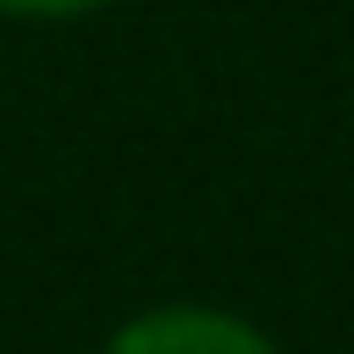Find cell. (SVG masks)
<instances>
[{
    "label": "cell",
    "mask_w": 354,
    "mask_h": 354,
    "mask_svg": "<svg viewBox=\"0 0 354 354\" xmlns=\"http://www.w3.org/2000/svg\"><path fill=\"white\" fill-rule=\"evenodd\" d=\"M116 8V0H0V22H29V29H58V22H87V15Z\"/></svg>",
    "instance_id": "7a4b0ae2"
},
{
    "label": "cell",
    "mask_w": 354,
    "mask_h": 354,
    "mask_svg": "<svg viewBox=\"0 0 354 354\" xmlns=\"http://www.w3.org/2000/svg\"><path fill=\"white\" fill-rule=\"evenodd\" d=\"M102 354H282L253 318L217 311V304H152L123 318Z\"/></svg>",
    "instance_id": "6da1fadb"
}]
</instances>
